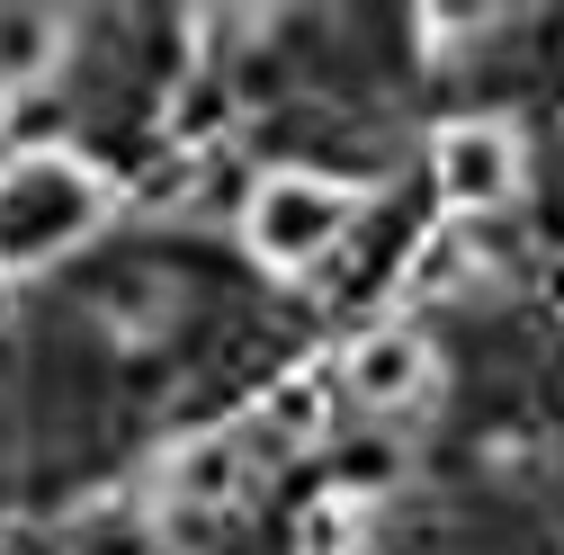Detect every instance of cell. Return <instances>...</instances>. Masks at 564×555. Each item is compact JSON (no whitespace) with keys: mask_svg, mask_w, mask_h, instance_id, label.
<instances>
[{"mask_svg":"<svg viewBox=\"0 0 564 555\" xmlns=\"http://www.w3.org/2000/svg\"><path fill=\"white\" fill-rule=\"evenodd\" d=\"M117 206V179L99 162L63 153H10L0 162V278H45L63 269Z\"/></svg>","mask_w":564,"mask_h":555,"instance_id":"obj_1","label":"cell"},{"mask_svg":"<svg viewBox=\"0 0 564 555\" xmlns=\"http://www.w3.org/2000/svg\"><path fill=\"white\" fill-rule=\"evenodd\" d=\"M368 216V188L359 179H332V171H269L242 197V242L260 269L278 278H314L323 260L349 251V225Z\"/></svg>","mask_w":564,"mask_h":555,"instance_id":"obj_2","label":"cell"},{"mask_svg":"<svg viewBox=\"0 0 564 555\" xmlns=\"http://www.w3.org/2000/svg\"><path fill=\"white\" fill-rule=\"evenodd\" d=\"M431 171H440L448 216H492V206H511V197H520L529 153H520V134H511L502 117H457V126H440Z\"/></svg>","mask_w":564,"mask_h":555,"instance_id":"obj_3","label":"cell"},{"mask_svg":"<svg viewBox=\"0 0 564 555\" xmlns=\"http://www.w3.org/2000/svg\"><path fill=\"white\" fill-rule=\"evenodd\" d=\"M340 385H349V403H368V412H412L421 394L440 385V359H431V340H421L412 323H368L340 350Z\"/></svg>","mask_w":564,"mask_h":555,"instance_id":"obj_4","label":"cell"},{"mask_svg":"<svg viewBox=\"0 0 564 555\" xmlns=\"http://www.w3.org/2000/svg\"><path fill=\"white\" fill-rule=\"evenodd\" d=\"M323 439H332V385H323L314 368L269 377V385L251 394V439H242V448H260V457H314Z\"/></svg>","mask_w":564,"mask_h":555,"instance_id":"obj_5","label":"cell"},{"mask_svg":"<svg viewBox=\"0 0 564 555\" xmlns=\"http://www.w3.org/2000/svg\"><path fill=\"white\" fill-rule=\"evenodd\" d=\"M162 493H171L180 511H234V502L251 493V448H242V431H197V439H180V448L162 457Z\"/></svg>","mask_w":564,"mask_h":555,"instance_id":"obj_6","label":"cell"},{"mask_svg":"<svg viewBox=\"0 0 564 555\" xmlns=\"http://www.w3.org/2000/svg\"><path fill=\"white\" fill-rule=\"evenodd\" d=\"M54 63H63L54 10H0V90H45Z\"/></svg>","mask_w":564,"mask_h":555,"instance_id":"obj_7","label":"cell"},{"mask_svg":"<svg viewBox=\"0 0 564 555\" xmlns=\"http://www.w3.org/2000/svg\"><path fill=\"white\" fill-rule=\"evenodd\" d=\"M475 287H484V260L466 233H431L403 269V296H475Z\"/></svg>","mask_w":564,"mask_h":555,"instance_id":"obj_8","label":"cell"},{"mask_svg":"<svg viewBox=\"0 0 564 555\" xmlns=\"http://www.w3.org/2000/svg\"><path fill=\"white\" fill-rule=\"evenodd\" d=\"M63 555H162V537H153L144 520H134L126 502H99V511H82V520H73Z\"/></svg>","mask_w":564,"mask_h":555,"instance_id":"obj_9","label":"cell"},{"mask_svg":"<svg viewBox=\"0 0 564 555\" xmlns=\"http://www.w3.org/2000/svg\"><path fill=\"white\" fill-rule=\"evenodd\" d=\"M296 555H359V502H349V493L314 502L296 520Z\"/></svg>","mask_w":564,"mask_h":555,"instance_id":"obj_10","label":"cell"}]
</instances>
